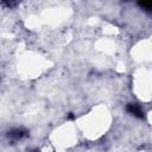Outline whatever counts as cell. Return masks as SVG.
Here are the masks:
<instances>
[{"label":"cell","mask_w":152,"mask_h":152,"mask_svg":"<svg viewBox=\"0 0 152 152\" xmlns=\"http://www.w3.org/2000/svg\"><path fill=\"white\" fill-rule=\"evenodd\" d=\"M139 6H140L141 8H144L145 11L151 12V8H152V7H151V5H150V4L147 5V4H144V2H139Z\"/></svg>","instance_id":"3957f363"},{"label":"cell","mask_w":152,"mask_h":152,"mask_svg":"<svg viewBox=\"0 0 152 152\" xmlns=\"http://www.w3.org/2000/svg\"><path fill=\"white\" fill-rule=\"evenodd\" d=\"M2 5H5V6H7V7H13V6H15L17 5V2H12V1H5V2H2Z\"/></svg>","instance_id":"277c9868"},{"label":"cell","mask_w":152,"mask_h":152,"mask_svg":"<svg viewBox=\"0 0 152 152\" xmlns=\"http://www.w3.org/2000/svg\"><path fill=\"white\" fill-rule=\"evenodd\" d=\"M126 110H127L131 115H133V116H135V118H138V119H144V118H145L144 110H142L141 107H140L139 104H137V103H128V104L126 106Z\"/></svg>","instance_id":"6da1fadb"},{"label":"cell","mask_w":152,"mask_h":152,"mask_svg":"<svg viewBox=\"0 0 152 152\" xmlns=\"http://www.w3.org/2000/svg\"><path fill=\"white\" fill-rule=\"evenodd\" d=\"M27 135V131L24 129V128H13L11 131L7 132V137L14 141H18V140H21L24 139L25 137Z\"/></svg>","instance_id":"7a4b0ae2"}]
</instances>
